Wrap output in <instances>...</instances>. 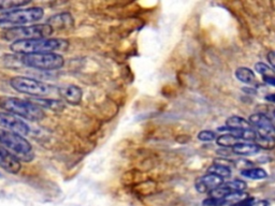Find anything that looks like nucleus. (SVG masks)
Returning a JSON list of instances; mask_svg holds the SVG:
<instances>
[{
  "label": "nucleus",
  "mask_w": 275,
  "mask_h": 206,
  "mask_svg": "<svg viewBox=\"0 0 275 206\" xmlns=\"http://www.w3.org/2000/svg\"><path fill=\"white\" fill-rule=\"evenodd\" d=\"M67 41L62 39L54 38H39L30 39V40H20L10 44V50L15 54L28 55L40 53H54L55 51L64 50L67 46Z\"/></svg>",
  "instance_id": "obj_1"
},
{
  "label": "nucleus",
  "mask_w": 275,
  "mask_h": 206,
  "mask_svg": "<svg viewBox=\"0 0 275 206\" xmlns=\"http://www.w3.org/2000/svg\"><path fill=\"white\" fill-rule=\"evenodd\" d=\"M44 10L40 7L16 9L0 14V28L10 30L35 24L43 18Z\"/></svg>",
  "instance_id": "obj_2"
},
{
  "label": "nucleus",
  "mask_w": 275,
  "mask_h": 206,
  "mask_svg": "<svg viewBox=\"0 0 275 206\" xmlns=\"http://www.w3.org/2000/svg\"><path fill=\"white\" fill-rule=\"evenodd\" d=\"M10 85L18 92L28 94V96L35 97V99H46L58 96V87L26 76L12 77Z\"/></svg>",
  "instance_id": "obj_3"
},
{
  "label": "nucleus",
  "mask_w": 275,
  "mask_h": 206,
  "mask_svg": "<svg viewBox=\"0 0 275 206\" xmlns=\"http://www.w3.org/2000/svg\"><path fill=\"white\" fill-rule=\"evenodd\" d=\"M0 108L8 113L20 116L30 122L41 121L45 117L44 110L42 108H40L31 101L20 98L2 97L0 98Z\"/></svg>",
  "instance_id": "obj_4"
},
{
  "label": "nucleus",
  "mask_w": 275,
  "mask_h": 206,
  "mask_svg": "<svg viewBox=\"0 0 275 206\" xmlns=\"http://www.w3.org/2000/svg\"><path fill=\"white\" fill-rule=\"evenodd\" d=\"M0 144L13 154L20 161L30 162L34 160L35 154L29 142L21 134L0 129Z\"/></svg>",
  "instance_id": "obj_5"
},
{
  "label": "nucleus",
  "mask_w": 275,
  "mask_h": 206,
  "mask_svg": "<svg viewBox=\"0 0 275 206\" xmlns=\"http://www.w3.org/2000/svg\"><path fill=\"white\" fill-rule=\"evenodd\" d=\"M21 61L26 67L42 70L54 71L61 69L64 65V59L60 54L57 53H40L22 55Z\"/></svg>",
  "instance_id": "obj_6"
},
{
  "label": "nucleus",
  "mask_w": 275,
  "mask_h": 206,
  "mask_svg": "<svg viewBox=\"0 0 275 206\" xmlns=\"http://www.w3.org/2000/svg\"><path fill=\"white\" fill-rule=\"evenodd\" d=\"M53 28L47 24H36V25L7 30L4 37L8 41L15 42L20 40H30V39L48 38L53 34Z\"/></svg>",
  "instance_id": "obj_7"
},
{
  "label": "nucleus",
  "mask_w": 275,
  "mask_h": 206,
  "mask_svg": "<svg viewBox=\"0 0 275 206\" xmlns=\"http://www.w3.org/2000/svg\"><path fill=\"white\" fill-rule=\"evenodd\" d=\"M0 127L5 128V130L21 134L23 137L28 136L30 132L29 126L19 116L8 112H0Z\"/></svg>",
  "instance_id": "obj_8"
},
{
  "label": "nucleus",
  "mask_w": 275,
  "mask_h": 206,
  "mask_svg": "<svg viewBox=\"0 0 275 206\" xmlns=\"http://www.w3.org/2000/svg\"><path fill=\"white\" fill-rule=\"evenodd\" d=\"M248 122L257 129L258 138L275 141V127L269 117L263 114H254L249 117Z\"/></svg>",
  "instance_id": "obj_9"
},
{
  "label": "nucleus",
  "mask_w": 275,
  "mask_h": 206,
  "mask_svg": "<svg viewBox=\"0 0 275 206\" xmlns=\"http://www.w3.org/2000/svg\"><path fill=\"white\" fill-rule=\"evenodd\" d=\"M245 189H246V184L243 180H240V179L230 180V181H227V183H223L220 187L212 190V191L210 192V197H214V199L221 200L230 194L243 192Z\"/></svg>",
  "instance_id": "obj_10"
},
{
  "label": "nucleus",
  "mask_w": 275,
  "mask_h": 206,
  "mask_svg": "<svg viewBox=\"0 0 275 206\" xmlns=\"http://www.w3.org/2000/svg\"><path fill=\"white\" fill-rule=\"evenodd\" d=\"M0 168L8 173L18 174L22 170V163L7 148L0 146Z\"/></svg>",
  "instance_id": "obj_11"
},
{
  "label": "nucleus",
  "mask_w": 275,
  "mask_h": 206,
  "mask_svg": "<svg viewBox=\"0 0 275 206\" xmlns=\"http://www.w3.org/2000/svg\"><path fill=\"white\" fill-rule=\"evenodd\" d=\"M58 96L62 99V101L69 103V105L77 106L82 101L83 91L76 85L61 86L58 87Z\"/></svg>",
  "instance_id": "obj_12"
},
{
  "label": "nucleus",
  "mask_w": 275,
  "mask_h": 206,
  "mask_svg": "<svg viewBox=\"0 0 275 206\" xmlns=\"http://www.w3.org/2000/svg\"><path fill=\"white\" fill-rule=\"evenodd\" d=\"M224 178L215 175V174H208V175L202 176L197 179L196 181V189L197 191L200 193H207V192H211L212 190L216 189L217 187H220L224 181Z\"/></svg>",
  "instance_id": "obj_13"
},
{
  "label": "nucleus",
  "mask_w": 275,
  "mask_h": 206,
  "mask_svg": "<svg viewBox=\"0 0 275 206\" xmlns=\"http://www.w3.org/2000/svg\"><path fill=\"white\" fill-rule=\"evenodd\" d=\"M47 25H50L54 29H68L74 26L75 21L72 15L68 12H62L55 14L47 20Z\"/></svg>",
  "instance_id": "obj_14"
},
{
  "label": "nucleus",
  "mask_w": 275,
  "mask_h": 206,
  "mask_svg": "<svg viewBox=\"0 0 275 206\" xmlns=\"http://www.w3.org/2000/svg\"><path fill=\"white\" fill-rule=\"evenodd\" d=\"M35 105L39 106L40 108H46L48 110H52L54 112H61L64 109V103L61 100H56L52 98H46V99H35L31 101Z\"/></svg>",
  "instance_id": "obj_15"
},
{
  "label": "nucleus",
  "mask_w": 275,
  "mask_h": 206,
  "mask_svg": "<svg viewBox=\"0 0 275 206\" xmlns=\"http://www.w3.org/2000/svg\"><path fill=\"white\" fill-rule=\"evenodd\" d=\"M259 150L260 148L258 147L255 143H242V142H239L238 144H236L232 147V152L234 154L241 155V156L254 155L259 152Z\"/></svg>",
  "instance_id": "obj_16"
},
{
  "label": "nucleus",
  "mask_w": 275,
  "mask_h": 206,
  "mask_svg": "<svg viewBox=\"0 0 275 206\" xmlns=\"http://www.w3.org/2000/svg\"><path fill=\"white\" fill-rule=\"evenodd\" d=\"M226 127L233 129H241V130H253V126L243 117L240 116H231L226 122Z\"/></svg>",
  "instance_id": "obj_17"
},
{
  "label": "nucleus",
  "mask_w": 275,
  "mask_h": 206,
  "mask_svg": "<svg viewBox=\"0 0 275 206\" xmlns=\"http://www.w3.org/2000/svg\"><path fill=\"white\" fill-rule=\"evenodd\" d=\"M236 77L238 80L244 84H254L255 82V74L248 68H239L236 71Z\"/></svg>",
  "instance_id": "obj_18"
},
{
  "label": "nucleus",
  "mask_w": 275,
  "mask_h": 206,
  "mask_svg": "<svg viewBox=\"0 0 275 206\" xmlns=\"http://www.w3.org/2000/svg\"><path fill=\"white\" fill-rule=\"evenodd\" d=\"M208 172H209V174H215V175L220 176L222 178L229 177L231 175V170L228 168V166H226L221 163H215V164L211 165L208 169Z\"/></svg>",
  "instance_id": "obj_19"
},
{
  "label": "nucleus",
  "mask_w": 275,
  "mask_h": 206,
  "mask_svg": "<svg viewBox=\"0 0 275 206\" xmlns=\"http://www.w3.org/2000/svg\"><path fill=\"white\" fill-rule=\"evenodd\" d=\"M29 2H15V0H0V10L9 12L12 10L20 9L21 7L28 5Z\"/></svg>",
  "instance_id": "obj_20"
},
{
  "label": "nucleus",
  "mask_w": 275,
  "mask_h": 206,
  "mask_svg": "<svg viewBox=\"0 0 275 206\" xmlns=\"http://www.w3.org/2000/svg\"><path fill=\"white\" fill-rule=\"evenodd\" d=\"M242 175L246 178H250V179H262L268 176V174L263 170V169H259V168H250V169H246L242 171Z\"/></svg>",
  "instance_id": "obj_21"
},
{
  "label": "nucleus",
  "mask_w": 275,
  "mask_h": 206,
  "mask_svg": "<svg viewBox=\"0 0 275 206\" xmlns=\"http://www.w3.org/2000/svg\"><path fill=\"white\" fill-rule=\"evenodd\" d=\"M217 144L223 147H233L236 144H238L240 140L236 137L231 136L229 133H226L224 136H221L220 138H217L216 140Z\"/></svg>",
  "instance_id": "obj_22"
},
{
  "label": "nucleus",
  "mask_w": 275,
  "mask_h": 206,
  "mask_svg": "<svg viewBox=\"0 0 275 206\" xmlns=\"http://www.w3.org/2000/svg\"><path fill=\"white\" fill-rule=\"evenodd\" d=\"M255 70H256L257 72L259 73V74L263 75V77L275 76V75H274V72H273V70H272L268 65H265V63H263V62H258V63H256Z\"/></svg>",
  "instance_id": "obj_23"
},
{
  "label": "nucleus",
  "mask_w": 275,
  "mask_h": 206,
  "mask_svg": "<svg viewBox=\"0 0 275 206\" xmlns=\"http://www.w3.org/2000/svg\"><path fill=\"white\" fill-rule=\"evenodd\" d=\"M198 138L202 142H210V141H213L215 139V133L213 131L204 130V131H201L198 134Z\"/></svg>",
  "instance_id": "obj_24"
},
{
  "label": "nucleus",
  "mask_w": 275,
  "mask_h": 206,
  "mask_svg": "<svg viewBox=\"0 0 275 206\" xmlns=\"http://www.w3.org/2000/svg\"><path fill=\"white\" fill-rule=\"evenodd\" d=\"M268 60L271 63V66L275 69V52H271L268 54Z\"/></svg>",
  "instance_id": "obj_25"
},
{
  "label": "nucleus",
  "mask_w": 275,
  "mask_h": 206,
  "mask_svg": "<svg viewBox=\"0 0 275 206\" xmlns=\"http://www.w3.org/2000/svg\"><path fill=\"white\" fill-rule=\"evenodd\" d=\"M263 80L266 84H269L271 86H275V76H268V77H263Z\"/></svg>",
  "instance_id": "obj_26"
},
{
  "label": "nucleus",
  "mask_w": 275,
  "mask_h": 206,
  "mask_svg": "<svg viewBox=\"0 0 275 206\" xmlns=\"http://www.w3.org/2000/svg\"><path fill=\"white\" fill-rule=\"evenodd\" d=\"M265 99L268 101H271L273 103H275V94H269V96H266Z\"/></svg>",
  "instance_id": "obj_27"
},
{
  "label": "nucleus",
  "mask_w": 275,
  "mask_h": 206,
  "mask_svg": "<svg viewBox=\"0 0 275 206\" xmlns=\"http://www.w3.org/2000/svg\"><path fill=\"white\" fill-rule=\"evenodd\" d=\"M273 117H274V123H273V125H274V127H275V110H274V112H273Z\"/></svg>",
  "instance_id": "obj_28"
}]
</instances>
